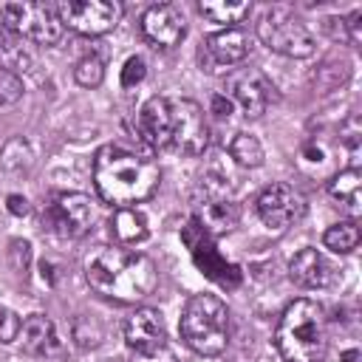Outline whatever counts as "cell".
<instances>
[{
    "instance_id": "6da1fadb",
    "label": "cell",
    "mask_w": 362,
    "mask_h": 362,
    "mask_svg": "<svg viewBox=\"0 0 362 362\" xmlns=\"http://www.w3.org/2000/svg\"><path fill=\"white\" fill-rule=\"evenodd\" d=\"M139 136L153 150L201 156L209 147V124L204 107L181 96H150L136 119Z\"/></svg>"
},
{
    "instance_id": "ba28073f",
    "label": "cell",
    "mask_w": 362,
    "mask_h": 362,
    "mask_svg": "<svg viewBox=\"0 0 362 362\" xmlns=\"http://www.w3.org/2000/svg\"><path fill=\"white\" fill-rule=\"evenodd\" d=\"M54 11L62 28L68 25L82 37H102L113 31L124 14L122 3L116 0H62L54 6Z\"/></svg>"
},
{
    "instance_id": "d6986e66",
    "label": "cell",
    "mask_w": 362,
    "mask_h": 362,
    "mask_svg": "<svg viewBox=\"0 0 362 362\" xmlns=\"http://www.w3.org/2000/svg\"><path fill=\"white\" fill-rule=\"evenodd\" d=\"M107 226H110V235H113V240L119 246H136V243H141L150 235L147 215L139 206H119V209H113Z\"/></svg>"
},
{
    "instance_id": "5bb4252c",
    "label": "cell",
    "mask_w": 362,
    "mask_h": 362,
    "mask_svg": "<svg viewBox=\"0 0 362 362\" xmlns=\"http://www.w3.org/2000/svg\"><path fill=\"white\" fill-rule=\"evenodd\" d=\"M124 342L136 354H150L167 345L164 317L156 308H136L124 322Z\"/></svg>"
},
{
    "instance_id": "5b68a950",
    "label": "cell",
    "mask_w": 362,
    "mask_h": 362,
    "mask_svg": "<svg viewBox=\"0 0 362 362\" xmlns=\"http://www.w3.org/2000/svg\"><path fill=\"white\" fill-rule=\"evenodd\" d=\"M181 339L201 356H218L229 342V308L218 294H192L178 320Z\"/></svg>"
},
{
    "instance_id": "9a60e30c",
    "label": "cell",
    "mask_w": 362,
    "mask_h": 362,
    "mask_svg": "<svg viewBox=\"0 0 362 362\" xmlns=\"http://www.w3.org/2000/svg\"><path fill=\"white\" fill-rule=\"evenodd\" d=\"M288 277H291V283H297L300 288H325V286H331V280H334V269H331V263L325 260L322 252H317L314 246H305V249H300V252L291 257V263H288Z\"/></svg>"
},
{
    "instance_id": "8fae6325",
    "label": "cell",
    "mask_w": 362,
    "mask_h": 362,
    "mask_svg": "<svg viewBox=\"0 0 362 362\" xmlns=\"http://www.w3.org/2000/svg\"><path fill=\"white\" fill-rule=\"evenodd\" d=\"M257 218L269 226V229H286L291 223H297L305 212V198L300 189H294L291 184H269L260 195H257Z\"/></svg>"
},
{
    "instance_id": "4dcf8cb0",
    "label": "cell",
    "mask_w": 362,
    "mask_h": 362,
    "mask_svg": "<svg viewBox=\"0 0 362 362\" xmlns=\"http://www.w3.org/2000/svg\"><path fill=\"white\" fill-rule=\"evenodd\" d=\"M212 113H215V116H229V113H232V102H229L226 96L215 93V96H212Z\"/></svg>"
},
{
    "instance_id": "f546056e",
    "label": "cell",
    "mask_w": 362,
    "mask_h": 362,
    "mask_svg": "<svg viewBox=\"0 0 362 362\" xmlns=\"http://www.w3.org/2000/svg\"><path fill=\"white\" fill-rule=\"evenodd\" d=\"M6 209L11 212V215H28V201L23 198V195H17V192H11L8 198H6Z\"/></svg>"
},
{
    "instance_id": "7402d4cb",
    "label": "cell",
    "mask_w": 362,
    "mask_h": 362,
    "mask_svg": "<svg viewBox=\"0 0 362 362\" xmlns=\"http://www.w3.org/2000/svg\"><path fill=\"white\" fill-rule=\"evenodd\" d=\"M359 240H362V232H359L356 221H339V223L328 226L325 235H322L325 249H331V252H337V255L354 252V249L359 246Z\"/></svg>"
},
{
    "instance_id": "ac0fdd59",
    "label": "cell",
    "mask_w": 362,
    "mask_h": 362,
    "mask_svg": "<svg viewBox=\"0 0 362 362\" xmlns=\"http://www.w3.org/2000/svg\"><path fill=\"white\" fill-rule=\"evenodd\" d=\"M17 339H20L23 351L28 356H51L59 348L57 328H54V322L45 314H28L23 320V328H20V337Z\"/></svg>"
},
{
    "instance_id": "2e32d148",
    "label": "cell",
    "mask_w": 362,
    "mask_h": 362,
    "mask_svg": "<svg viewBox=\"0 0 362 362\" xmlns=\"http://www.w3.org/2000/svg\"><path fill=\"white\" fill-rule=\"evenodd\" d=\"M238 218L240 209L229 198H195V221L209 238L232 232L238 226Z\"/></svg>"
},
{
    "instance_id": "ffe728a7",
    "label": "cell",
    "mask_w": 362,
    "mask_h": 362,
    "mask_svg": "<svg viewBox=\"0 0 362 362\" xmlns=\"http://www.w3.org/2000/svg\"><path fill=\"white\" fill-rule=\"evenodd\" d=\"M328 195L337 206H342L351 218H356L362 212V173L356 167H348V170L337 173L328 181Z\"/></svg>"
},
{
    "instance_id": "83f0119b",
    "label": "cell",
    "mask_w": 362,
    "mask_h": 362,
    "mask_svg": "<svg viewBox=\"0 0 362 362\" xmlns=\"http://www.w3.org/2000/svg\"><path fill=\"white\" fill-rule=\"evenodd\" d=\"M345 37L351 45H356L362 40V8H356L348 20H345Z\"/></svg>"
},
{
    "instance_id": "f1b7e54d",
    "label": "cell",
    "mask_w": 362,
    "mask_h": 362,
    "mask_svg": "<svg viewBox=\"0 0 362 362\" xmlns=\"http://www.w3.org/2000/svg\"><path fill=\"white\" fill-rule=\"evenodd\" d=\"M130 362H178L175 359V354L164 345V348H158V351H150V354H136Z\"/></svg>"
},
{
    "instance_id": "7a4b0ae2",
    "label": "cell",
    "mask_w": 362,
    "mask_h": 362,
    "mask_svg": "<svg viewBox=\"0 0 362 362\" xmlns=\"http://www.w3.org/2000/svg\"><path fill=\"white\" fill-rule=\"evenodd\" d=\"M88 286L116 303H141L158 286L156 263L127 246H96L85 257Z\"/></svg>"
},
{
    "instance_id": "4316f807",
    "label": "cell",
    "mask_w": 362,
    "mask_h": 362,
    "mask_svg": "<svg viewBox=\"0 0 362 362\" xmlns=\"http://www.w3.org/2000/svg\"><path fill=\"white\" fill-rule=\"evenodd\" d=\"M147 74V62L141 57H127L124 65H122V74H119V82L122 88H136Z\"/></svg>"
},
{
    "instance_id": "7c38bea8",
    "label": "cell",
    "mask_w": 362,
    "mask_h": 362,
    "mask_svg": "<svg viewBox=\"0 0 362 362\" xmlns=\"http://www.w3.org/2000/svg\"><path fill=\"white\" fill-rule=\"evenodd\" d=\"M246 54H249V34L238 25L235 28H221L201 48V68L215 74V71H223L229 65L243 62Z\"/></svg>"
},
{
    "instance_id": "44dd1931",
    "label": "cell",
    "mask_w": 362,
    "mask_h": 362,
    "mask_svg": "<svg viewBox=\"0 0 362 362\" xmlns=\"http://www.w3.org/2000/svg\"><path fill=\"white\" fill-rule=\"evenodd\" d=\"M249 3H223V0H209V3H198V11L209 20L218 23L223 28H235V23H240L249 14Z\"/></svg>"
},
{
    "instance_id": "8992f818",
    "label": "cell",
    "mask_w": 362,
    "mask_h": 362,
    "mask_svg": "<svg viewBox=\"0 0 362 362\" xmlns=\"http://www.w3.org/2000/svg\"><path fill=\"white\" fill-rule=\"evenodd\" d=\"M257 37L269 51L291 59H305L317 51L314 34L286 6H272L263 11V17L257 20Z\"/></svg>"
},
{
    "instance_id": "3957f363",
    "label": "cell",
    "mask_w": 362,
    "mask_h": 362,
    "mask_svg": "<svg viewBox=\"0 0 362 362\" xmlns=\"http://www.w3.org/2000/svg\"><path fill=\"white\" fill-rule=\"evenodd\" d=\"M161 181V170L153 158H144L119 144H105L93 156V187L110 206H136L147 201Z\"/></svg>"
},
{
    "instance_id": "603a6c76",
    "label": "cell",
    "mask_w": 362,
    "mask_h": 362,
    "mask_svg": "<svg viewBox=\"0 0 362 362\" xmlns=\"http://www.w3.org/2000/svg\"><path fill=\"white\" fill-rule=\"evenodd\" d=\"M229 156L235 158V164L255 170V167L263 164L266 150H263V144H260L257 136H252V133H235V139L229 144Z\"/></svg>"
},
{
    "instance_id": "484cf974",
    "label": "cell",
    "mask_w": 362,
    "mask_h": 362,
    "mask_svg": "<svg viewBox=\"0 0 362 362\" xmlns=\"http://www.w3.org/2000/svg\"><path fill=\"white\" fill-rule=\"evenodd\" d=\"M20 328H23V320L17 317V311H11L8 305L0 303V342L8 345L20 337Z\"/></svg>"
},
{
    "instance_id": "d4e9b609",
    "label": "cell",
    "mask_w": 362,
    "mask_h": 362,
    "mask_svg": "<svg viewBox=\"0 0 362 362\" xmlns=\"http://www.w3.org/2000/svg\"><path fill=\"white\" fill-rule=\"evenodd\" d=\"M23 96V79L14 68L0 65V105H14Z\"/></svg>"
},
{
    "instance_id": "277c9868",
    "label": "cell",
    "mask_w": 362,
    "mask_h": 362,
    "mask_svg": "<svg viewBox=\"0 0 362 362\" xmlns=\"http://www.w3.org/2000/svg\"><path fill=\"white\" fill-rule=\"evenodd\" d=\"M274 348L286 362H322L328 351V320L320 303L294 300L274 325Z\"/></svg>"
},
{
    "instance_id": "30bf717a",
    "label": "cell",
    "mask_w": 362,
    "mask_h": 362,
    "mask_svg": "<svg viewBox=\"0 0 362 362\" xmlns=\"http://www.w3.org/2000/svg\"><path fill=\"white\" fill-rule=\"evenodd\" d=\"M42 221L59 238H82L93 226V204L82 192H59L45 206Z\"/></svg>"
},
{
    "instance_id": "1f68e13d",
    "label": "cell",
    "mask_w": 362,
    "mask_h": 362,
    "mask_svg": "<svg viewBox=\"0 0 362 362\" xmlns=\"http://www.w3.org/2000/svg\"><path fill=\"white\" fill-rule=\"evenodd\" d=\"M342 362H359V351H345L342 354Z\"/></svg>"
},
{
    "instance_id": "e0dca14e",
    "label": "cell",
    "mask_w": 362,
    "mask_h": 362,
    "mask_svg": "<svg viewBox=\"0 0 362 362\" xmlns=\"http://www.w3.org/2000/svg\"><path fill=\"white\" fill-rule=\"evenodd\" d=\"M232 96L249 119H257L269 107V82L260 71H243L232 79Z\"/></svg>"
},
{
    "instance_id": "9c48e42d",
    "label": "cell",
    "mask_w": 362,
    "mask_h": 362,
    "mask_svg": "<svg viewBox=\"0 0 362 362\" xmlns=\"http://www.w3.org/2000/svg\"><path fill=\"white\" fill-rule=\"evenodd\" d=\"M181 238H184V243L189 246L192 260H195V266L201 269V274H206L209 280H215V283L223 286V288H238V286H240V280H243L240 266L229 263V260L215 249L212 238L198 226L195 218L181 229Z\"/></svg>"
},
{
    "instance_id": "4fadbf2b",
    "label": "cell",
    "mask_w": 362,
    "mask_h": 362,
    "mask_svg": "<svg viewBox=\"0 0 362 362\" xmlns=\"http://www.w3.org/2000/svg\"><path fill=\"white\" fill-rule=\"evenodd\" d=\"M141 34L150 45L156 48H173L184 40L187 34V23L184 14L173 6V3H156L141 14Z\"/></svg>"
},
{
    "instance_id": "cb8c5ba5",
    "label": "cell",
    "mask_w": 362,
    "mask_h": 362,
    "mask_svg": "<svg viewBox=\"0 0 362 362\" xmlns=\"http://www.w3.org/2000/svg\"><path fill=\"white\" fill-rule=\"evenodd\" d=\"M74 79H76V85H82V88H99L102 79H105V65H102V59H99L96 54L82 57V59L74 65Z\"/></svg>"
},
{
    "instance_id": "52a82bcc",
    "label": "cell",
    "mask_w": 362,
    "mask_h": 362,
    "mask_svg": "<svg viewBox=\"0 0 362 362\" xmlns=\"http://www.w3.org/2000/svg\"><path fill=\"white\" fill-rule=\"evenodd\" d=\"M0 20L14 37L37 45H54L62 40V23L54 6L45 3H3Z\"/></svg>"
}]
</instances>
